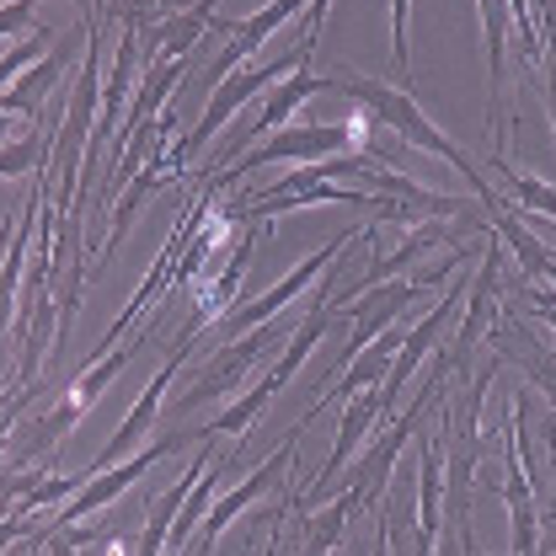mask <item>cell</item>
I'll return each instance as SVG.
<instances>
[{"instance_id": "obj_1", "label": "cell", "mask_w": 556, "mask_h": 556, "mask_svg": "<svg viewBox=\"0 0 556 556\" xmlns=\"http://www.w3.org/2000/svg\"><path fill=\"white\" fill-rule=\"evenodd\" d=\"M327 91H343V97H353L364 113H375L391 135L407 139V150H422V155H439V161H450L466 182H471V193L482 199V208L492 214V208H503V193L492 188L482 177V166L455 144V139L444 135L422 108H417V97L407 91V86H386V80H375V75H327Z\"/></svg>"}, {"instance_id": "obj_2", "label": "cell", "mask_w": 556, "mask_h": 556, "mask_svg": "<svg viewBox=\"0 0 556 556\" xmlns=\"http://www.w3.org/2000/svg\"><path fill=\"white\" fill-rule=\"evenodd\" d=\"M97 108H102V38H97V5L86 16V38H80V75H75V97L65 108V124L54 135V188H49V208L70 219L75 199H80V161H86V144L97 129Z\"/></svg>"}, {"instance_id": "obj_3", "label": "cell", "mask_w": 556, "mask_h": 556, "mask_svg": "<svg viewBox=\"0 0 556 556\" xmlns=\"http://www.w3.org/2000/svg\"><path fill=\"white\" fill-rule=\"evenodd\" d=\"M466 257H471V252H455V257H450L444 268H433V274L369 283V289H358L348 305H338L332 316H338V321H348V343H343V353H338V364H332V380H338V369H343V364H353V358H358V348H369L380 332H386V327H396V316L413 305L417 294H422V289H439V283L455 274Z\"/></svg>"}, {"instance_id": "obj_4", "label": "cell", "mask_w": 556, "mask_h": 556, "mask_svg": "<svg viewBox=\"0 0 556 556\" xmlns=\"http://www.w3.org/2000/svg\"><path fill=\"white\" fill-rule=\"evenodd\" d=\"M353 144H364V124H289L274 129L263 144H252L247 155H236L214 182H204V193H225L236 177H252L257 166H274V161H294V166H311V161H327V155H348Z\"/></svg>"}, {"instance_id": "obj_5", "label": "cell", "mask_w": 556, "mask_h": 556, "mask_svg": "<svg viewBox=\"0 0 556 556\" xmlns=\"http://www.w3.org/2000/svg\"><path fill=\"white\" fill-rule=\"evenodd\" d=\"M311 54H316V33H305L289 54H278V60H257V65H241V70H230L214 91H208V108H204V118L182 135V150H188V161L199 155V150H208V139L219 135L230 118H236V108H247L252 97H263L268 86H278L283 75H294L300 65H311Z\"/></svg>"}, {"instance_id": "obj_6", "label": "cell", "mask_w": 556, "mask_h": 556, "mask_svg": "<svg viewBox=\"0 0 556 556\" xmlns=\"http://www.w3.org/2000/svg\"><path fill=\"white\" fill-rule=\"evenodd\" d=\"M278 343H289V338H283V321H263V327H252V332H241V338L219 343L204 364L188 375V386H182L177 407H204V402L230 396V391H236V386L257 369V358H263L268 348H278Z\"/></svg>"}, {"instance_id": "obj_7", "label": "cell", "mask_w": 556, "mask_h": 556, "mask_svg": "<svg viewBox=\"0 0 556 556\" xmlns=\"http://www.w3.org/2000/svg\"><path fill=\"white\" fill-rule=\"evenodd\" d=\"M358 236V225H348V230H338L321 252H311L294 274H283V283H274L268 294H257V300H247V305H230L219 321H214V343H230V338H241V332H252V327H263V321H274L278 311L289 305V300H300L305 289H311V278L316 274H327L338 257H343V247Z\"/></svg>"}, {"instance_id": "obj_8", "label": "cell", "mask_w": 556, "mask_h": 556, "mask_svg": "<svg viewBox=\"0 0 556 556\" xmlns=\"http://www.w3.org/2000/svg\"><path fill=\"white\" fill-rule=\"evenodd\" d=\"M503 289H508V278H503V247L486 241L482 268L466 283V316L455 321V343L444 348L450 380H466V375H471V358H477V348L486 343V332H492V321H497V294H503Z\"/></svg>"}, {"instance_id": "obj_9", "label": "cell", "mask_w": 556, "mask_h": 556, "mask_svg": "<svg viewBox=\"0 0 556 556\" xmlns=\"http://www.w3.org/2000/svg\"><path fill=\"white\" fill-rule=\"evenodd\" d=\"M188 348H193V338H177V348H172V358H166V364L155 369V380H150V386L139 391V402L129 407V417L118 422V433L108 439V450H102V455H97V460H91L86 471H75V477H80V486L91 482L97 471H108V466L129 460L135 450H144V444H150V422L161 417V402H166V391L177 386V375H182V358H188Z\"/></svg>"}, {"instance_id": "obj_10", "label": "cell", "mask_w": 556, "mask_h": 556, "mask_svg": "<svg viewBox=\"0 0 556 556\" xmlns=\"http://www.w3.org/2000/svg\"><path fill=\"white\" fill-rule=\"evenodd\" d=\"M182 444H199V422H193V428H177V433H166V439H155V444H144V450H135L129 460H118V466H108V471H97V477H91V482H86L65 503L60 525H80L86 514L108 508L113 497H124V492H129V486H135L150 466H161V460H166V455H177Z\"/></svg>"}, {"instance_id": "obj_11", "label": "cell", "mask_w": 556, "mask_h": 556, "mask_svg": "<svg viewBox=\"0 0 556 556\" xmlns=\"http://www.w3.org/2000/svg\"><path fill=\"white\" fill-rule=\"evenodd\" d=\"M321 91H327V75H316L311 65H300L294 75H283L278 86H268V91H263V113H257L247 129H236V135L219 144V166H230V161H236V150L263 144L274 129H283V124L294 118V108H305V102H311V97H321Z\"/></svg>"}, {"instance_id": "obj_12", "label": "cell", "mask_w": 556, "mask_h": 556, "mask_svg": "<svg viewBox=\"0 0 556 556\" xmlns=\"http://www.w3.org/2000/svg\"><path fill=\"white\" fill-rule=\"evenodd\" d=\"M300 433H305V428L294 422V428L283 433V444H278L274 455H268V460H263V466H257V471H252L247 482L236 486V492H219V497L208 503L204 525H199V556H208V552H214V541L225 535V525H230L236 514H247V508H252V503H257L263 492H274V486L283 482V471L294 466V444H300Z\"/></svg>"}, {"instance_id": "obj_13", "label": "cell", "mask_w": 556, "mask_h": 556, "mask_svg": "<svg viewBox=\"0 0 556 556\" xmlns=\"http://www.w3.org/2000/svg\"><path fill=\"white\" fill-rule=\"evenodd\" d=\"M466 283H471V278H455V283H450V294H444V300H439V305H433V311H428V316L417 321L413 332L402 338L396 358H391V375L380 380L386 413H391V407H396V396L407 391V380L417 375V364H422V358H433V353H439V338H444V332H450V327L460 321L455 311H460V294H466Z\"/></svg>"}, {"instance_id": "obj_14", "label": "cell", "mask_w": 556, "mask_h": 556, "mask_svg": "<svg viewBox=\"0 0 556 556\" xmlns=\"http://www.w3.org/2000/svg\"><path fill=\"white\" fill-rule=\"evenodd\" d=\"M497 492L508 503V535H514V556H541V519H535V477L519 455V444L508 439L503 450V471H497Z\"/></svg>"}, {"instance_id": "obj_15", "label": "cell", "mask_w": 556, "mask_h": 556, "mask_svg": "<svg viewBox=\"0 0 556 556\" xmlns=\"http://www.w3.org/2000/svg\"><path fill=\"white\" fill-rule=\"evenodd\" d=\"M486 348L503 358V364H519L556 407V353L541 338H535V321H519V316H497L492 332H486Z\"/></svg>"}, {"instance_id": "obj_16", "label": "cell", "mask_w": 556, "mask_h": 556, "mask_svg": "<svg viewBox=\"0 0 556 556\" xmlns=\"http://www.w3.org/2000/svg\"><path fill=\"white\" fill-rule=\"evenodd\" d=\"M311 0H268L263 11H252V16H241V22H214V33H230V43L219 49V60H214V75L225 80L230 70H241L268 38H274L278 27L289 22V16H300Z\"/></svg>"}, {"instance_id": "obj_17", "label": "cell", "mask_w": 556, "mask_h": 556, "mask_svg": "<svg viewBox=\"0 0 556 556\" xmlns=\"http://www.w3.org/2000/svg\"><path fill=\"white\" fill-rule=\"evenodd\" d=\"M214 5H219V0H199V5H188V11L155 22L150 38H144V27H139V65H155V60H188L193 43H199L204 33H214Z\"/></svg>"}, {"instance_id": "obj_18", "label": "cell", "mask_w": 556, "mask_h": 556, "mask_svg": "<svg viewBox=\"0 0 556 556\" xmlns=\"http://www.w3.org/2000/svg\"><path fill=\"white\" fill-rule=\"evenodd\" d=\"M70 70V43H54L43 60L33 70H22L5 91H0V113H22V118H38L43 113V102H49V91L65 80Z\"/></svg>"}, {"instance_id": "obj_19", "label": "cell", "mask_w": 556, "mask_h": 556, "mask_svg": "<svg viewBox=\"0 0 556 556\" xmlns=\"http://www.w3.org/2000/svg\"><path fill=\"white\" fill-rule=\"evenodd\" d=\"M327 305H332V283L321 278V294L311 300V316H305V321H300V327L289 332V343H283V353H278V364L268 369V375L278 380V391H283V386H289V380L300 375V364H305V358H311V353L321 348L327 327H332V311H327Z\"/></svg>"}, {"instance_id": "obj_20", "label": "cell", "mask_w": 556, "mask_h": 556, "mask_svg": "<svg viewBox=\"0 0 556 556\" xmlns=\"http://www.w3.org/2000/svg\"><path fill=\"white\" fill-rule=\"evenodd\" d=\"M278 396V380L274 375H263L236 407H225V413H214L208 422H199V439H247V428L257 422V417L268 413V402Z\"/></svg>"}, {"instance_id": "obj_21", "label": "cell", "mask_w": 556, "mask_h": 556, "mask_svg": "<svg viewBox=\"0 0 556 556\" xmlns=\"http://www.w3.org/2000/svg\"><path fill=\"white\" fill-rule=\"evenodd\" d=\"M482 11V43H486V124L497 118V97H503V43H508V0H477Z\"/></svg>"}, {"instance_id": "obj_22", "label": "cell", "mask_w": 556, "mask_h": 556, "mask_svg": "<svg viewBox=\"0 0 556 556\" xmlns=\"http://www.w3.org/2000/svg\"><path fill=\"white\" fill-rule=\"evenodd\" d=\"M358 508H364V503H358V492L338 486V497H332V503H321V508H316V519L305 525V556H332L338 552V546H343L348 519H353Z\"/></svg>"}, {"instance_id": "obj_23", "label": "cell", "mask_w": 556, "mask_h": 556, "mask_svg": "<svg viewBox=\"0 0 556 556\" xmlns=\"http://www.w3.org/2000/svg\"><path fill=\"white\" fill-rule=\"evenodd\" d=\"M486 166L503 177V188L514 193V204H519V208H535V214H552V219H556V188L535 182L530 172H519V166H514V161H503L497 150H486Z\"/></svg>"}, {"instance_id": "obj_24", "label": "cell", "mask_w": 556, "mask_h": 556, "mask_svg": "<svg viewBox=\"0 0 556 556\" xmlns=\"http://www.w3.org/2000/svg\"><path fill=\"white\" fill-rule=\"evenodd\" d=\"M49 49H54V33H49V27H38V33H33L27 43L5 49V54H0V91H5V86H11V80H16L22 70H33V65H38V60H43Z\"/></svg>"}, {"instance_id": "obj_25", "label": "cell", "mask_w": 556, "mask_h": 556, "mask_svg": "<svg viewBox=\"0 0 556 556\" xmlns=\"http://www.w3.org/2000/svg\"><path fill=\"white\" fill-rule=\"evenodd\" d=\"M38 396H43L38 380H33V386H16V380H11V386L0 391V460H5V450H11V428L22 422V407L38 402Z\"/></svg>"}, {"instance_id": "obj_26", "label": "cell", "mask_w": 556, "mask_h": 556, "mask_svg": "<svg viewBox=\"0 0 556 556\" xmlns=\"http://www.w3.org/2000/svg\"><path fill=\"white\" fill-rule=\"evenodd\" d=\"M391 5V54L407 75V91H413V43H407V27H413V0H386Z\"/></svg>"}, {"instance_id": "obj_27", "label": "cell", "mask_w": 556, "mask_h": 556, "mask_svg": "<svg viewBox=\"0 0 556 556\" xmlns=\"http://www.w3.org/2000/svg\"><path fill=\"white\" fill-rule=\"evenodd\" d=\"M33 5L38 0H5L0 5V38H22L27 22H33ZM65 5H86V0H65Z\"/></svg>"}, {"instance_id": "obj_28", "label": "cell", "mask_w": 556, "mask_h": 556, "mask_svg": "<svg viewBox=\"0 0 556 556\" xmlns=\"http://www.w3.org/2000/svg\"><path fill=\"white\" fill-rule=\"evenodd\" d=\"M38 552H43V541H16L11 552H0V556H38Z\"/></svg>"}, {"instance_id": "obj_29", "label": "cell", "mask_w": 556, "mask_h": 556, "mask_svg": "<svg viewBox=\"0 0 556 556\" xmlns=\"http://www.w3.org/2000/svg\"><path fill=\"white\" fill-rule=\"evenodd\" d=\"M455 546H460V556H486V552H477V541H471V530H460V535H455Z\"/></svg>"}, {"instance_id": "obj_30", "label": "cell", "mask_w": 556, "mask_h": 556, "mask_svg": "<svg viewBox=\"0 0 556 556\" xmlns=\"http://www.w3.org/2000/svg\"><path fill=\"white\" fill-rule=\"evenodd\" d=\"M11 139V113H0V144Z\"/></svg>"}]
</instances>
